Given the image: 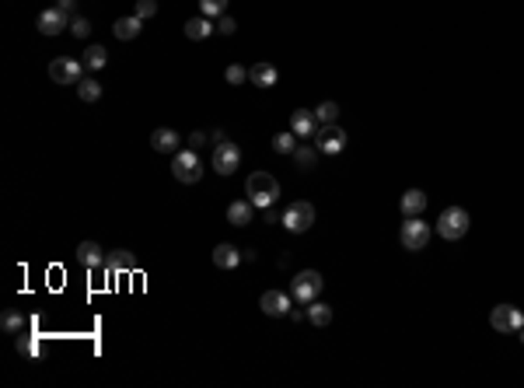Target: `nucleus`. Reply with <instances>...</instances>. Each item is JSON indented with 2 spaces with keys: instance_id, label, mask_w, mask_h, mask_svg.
Instances as JSON below:
<instances>
[{
  "instance_id": "f8f14e48",
  "label": "nucleus",
  "mask_w": 524,
  "mask_h": 388,
  "mask_svg": "<svg viewBox=\"0 0 524 388\" xmlns=\"http://www.w3.org/2000/svg\"><path fill=\"white\" fill-rule=\"evenodd\" d=\"M77 262H81L84 269H109V266H105L109 259H105V252H102L98 242H81V245H77Z\"/></svg>"
},
{
  "instance_id": "9d476101",
  "label": "nucleus",
  "mask_w": 524,
  "mask_h": 388,
  "mask_svg": "<svg viewBox=\"0 0 524 388\" xmlns=\"http://www.w3.org/2000/svg\"><path fill=\"white\" fill-rule=\"evenodd\" d=\"M315 147H319V154H339L346 147V129L336 123H322L315 129Z\"/></svg>"
},
{
  "instance_id": "20e7f679",
  "label": "nucleus",
  "mask_w": 524,
  "mask_h": 388,
  "mask_svg": "<svg viewBox=\"0 0 524 388\" xmlns=\"http://www.w3.org/2000/svg\"><path fill=\"white\" fill-rule=\"evenodd\" d=\"M399 242H402L405 252H423L430 245V224H423L419 217H405L402 231H399Z\"/></svg>"
},
{
  "instance_id": "cd10ccee",
  "label": "nucleus",
  "mask_w": 524,
  "mask_h": 388,
  "mask_svg": "<svg viewBox=\"0 0 524 388\" xmlns=\"http://www.w3.org/2000/svg\"><path fill=\"white\" fill-rule=\"evenodd\" d=\"M273 151H277V154H294V151H297V136H294V129H287V133H277V136H273Z\"/></svg>"
},
{
  "instance_id": "1a4fd4ad",
  "label": "nucleus",
  "mask_w": 524,
  "mask_h": 388,
  "mask_svg": "<svg viewBox=\"0 0 524 388\" xmlns=\"http://www.w3.org/2000/svg\"><path fill=\"white\" fill-rule=\"evenodd\" d=\"M213 168L217 175H235L242 168V151H238V144H231V140H220L217 147H213Z\"/></svg>"
},
{
  "instance_id": "4be33fe9",
  "label": "nucleus",
  "mask_w": 524,
  "mask_h": 388,
  "mask_svg": "<svg viewBox=\"0 0 524 388\" xmlns=\"http://www.w3.org/2000/svg\"><path fill=\"white\" fill-rule=\"evenodd\" d=\"M423 210H427V193H419V189L402 193V214L405 217H419Z\"/></svg>"
},
{
  "instance_id": "6ab92c4d",
  "label": "nucleus",
  "mask_w": 524,
  "mask_h": 388,
  "mask_svg": "<svg viewBox=\"0 0 524 388\" xmlns=\"http://www.w3.org/2000/svg\"><path fill=\"white\" fill-rule=\"evenodd\" d=\"M213 18H206V14H200V18H189L186 21V36L193 39V43H203V39H210L213 36Z\"/></svg>"
},
{
  "instance_id": "393cba45",
  "label": "nucleus",
  "mask_w": 524,
  "mask_h": 388,
  "mask_svg": "<svg viewBox=\"0 0 524 388\" xmlns=\"http://www.w3.org/2000/svg\"><path fill=\"white\" fill-rule=\"evenodd\" d=\"M308 322H311V325H319V329H325V325L332 322V308L322 304V301H311V304H308Z\"/></svg>"
},
{
  "instance_id": "c756f323",
  "label": "nucleus",
  "mask_w": 524,
  "mask_h": 388,
  "mask_svg": "<svg viewBox=\"0 0 524 388\" xmlns=\"http://www.w3.org/2000/svg\"><path fill=\"white\" fill-rule=\"evenodd\" d=\"M70 36H74V39H87V36H91V21L81 18V14H74V18H70Z\"/></svg>"
},
{
  "instance_id": "4468645a",
  "label": "nucleus",
  "mask_w": 524,
  "mask_h": 388,
  "mask_svg": "<svg viewBox=\"0 0 524 388\" xmlns=\"http://www.w3.org/2000/svg\"><path fill=\"white\" fill-rule=\"evenodd\" d=\"M178 140H182V136L171 126H161V129L151 133V147H154L158 154H178Z\"/></svg>"
},
{
  "instance_id": "72a5a7b5",
  "label": "nucleus",
  "mask_w": 524,
  "mask_h": 388,
  "mask_svg": "<svg viewBox=\"0 0 524 388\" xmlns=\"http://www.w3.org/2000/svg\"><path fill=\"white\" fill-rule=\"evenodd\" d=\"M158 14V0H137V18H154Z\"/></svg>"
},
{
  "instance_id": "412c9836",
  "label": "nucleus",
  "mask_w": 524,
  "mask_h": 388,
  "mask_svg": "<svg viewBox=\"0 0 524 388\" xmlns=\"http://www.w3.org/2000/svg\"><path fill=\"white\" fill-rule=\"evenodd\" d=\"M112 32H116V39L129 43V39H137V36L144 32V18H137V14H129V18H119V21L112 25Z\"/></svg>"
},
{
  "instance_id": "5701e85b",
  "label": "nucleus",
  "mask_w": 524,
  "mask_h": 388,
  "mask_svg": "<svg viewBox=\"0 0 524 388\" xmlns=\"http://www.w3.org/2000/svg\"><path fill=\"white\" fill-rule=\"evenodd\" d=\"M105 63H109L105 45H87V49H84V67H87V70H102Z\"/></svg>"
},
{
  "instance_id": "b1692460",
  "label": "nucleus",
  "mask_w": 524,
  "mask_h": 388,
  "mask_svg": "<svg viewBox=\"0 0 524 388\" xmlns=\"http://www.w3.org/2000/svg\"><path fill=\"white\" fill-rule=\"evenodd\" d=\"M0 325H4V333H14V336H21V333L28 329V318H25L21 311H4Z\"/></svg>"
},
{
  "instance_id": "f03ea898",
  "label": "nucleus",
  "mask_w": 524,
  "mask_h": 388,
  "mask_svg": "<svg viewBox=\"0 0 524 388\" xmlns=\"http://www.w3.org/2000/svg\"><path fill=\"white\" fill-rule=\"evenodd\" d=\"M469 227H472V217L465 207H447L437 220V231H441L444 242H458V238H465L469 235Z\"/></svg>"
},
{
  "instance_id": "c85d7f7f",
  "label": "nucleus",
  "mask_w": 524,
  "mask_h": 388,
  "mask_svg": "<svg viewBox=\"0 0 524 388\" xmlns=\"http://www.w3.org/2000/svg\"><path fill=\"white\" fill-rule=\"evenodd\" d=\"M224 11H228V0H200V14L206 18H224Z\"/></svg>"
},
{
  "instance_id": "7c9ffc66",
  "label": "nucleus",
  "mask_w": 524,
  "mask_h": 388,
  "mask_svg": "<svg viewBox=\"0 0 524 388\" xmlns=\"http://www.w3.org/2000/svg\"><path fill=\"white\" fill-rule=\"evenodd\" d=\"M315 116H319V123H336V116H339V105H336V102H322V105L315 109Z\"/></svg>"
},
{
  "instance_id": "dca6fc26",
  "label": "nucleus",
  "mask_w": 524,
  "mask_h": 388,
  "mask_svg": "<svg viewBox=\"0 0 524 388\" xmlns=\"http://www.w3.org/2000/svg\"><path fill=\"white\" fill-rule=\"evenodd\" d=\"M213 266H217V269H235V266H242V249L220 242V245L213 249Z\"/></svg>"
},
{
  "instance_id": "bb28decb",
  "label": "nucleus",
  "mask_w": 524,
  "mask_h": 388,
  "mask_svg": "<svg viewBox=\"0 0 524 388\" xmlns=\"http://www.w3.org/2000/svg\"><path fill=\"white\" fill-rule=\"evenodd\" d=\"M294 161H297L301 172H311L315 161H319V147H297V151H294Z\"/></svg>"
},
{
  "instance_id": "58836bf2",
  "label": "nucleus",
  "mask_w": 524,
  "mask_h": 388,
  "mask_svg": "<svg viewBox=\"0 0 524 388\" xmlns=\"http://www.w3.org/2000/svg\"><path fill=\"white\" fill-rule=\"evenodd\" d=\"M304 315H308V311H304V308H290V318H294V322H301V318H304Z\"/></svg>"
},
{
  "instance_id": "a211bd4d",
  "label": "nucleus",
  "mask_w": 524,
  "mask_h": 388,
  "mask_svg": "<svg viewBox=\"0 0 524 388\" xmlns=\"http://www.w3.org/2000/svg\"><path fill=\"white\" fill-rule=\"evenodd\" d=\"M248 81L255 87H273L280 81V74H277L273 63H255V67H248Z\"/></svg>"
},
{
  "instance_id": "aec40b11",
  "label": "nucleus",
  "mask_w": 524,
  "mask_h": 388,
  "mask_svg": "<svg viewBox=\"0 0 524 388\" xmlns=\"http://www.w3.org/2000/svg\"><path fill=\"white\" fill-rule=\"evenodd\" d=\"M252 214H255V203H252V200H235V203L228 207V224L245 227V224H252Z\"/></svg>"
},
{
  "instance_id": "e433bc0d",
  "label": "nucleus",
  "mask_w": 524,
  "mask_h": 388,
  "mask_svg": "<svg viewBox=\"0 0 524 388\" xmlns=\"http://www.w3.org/2000/svg\"><path fill=\"white\" fill-rule=\"evenodd\" d=\"M56 7H60V11H67V14L74 18V11H77V0H56Z\"/></svg>"
},
{
  "instance_id": "c9c22d12",
  "label": "nucleus",
  "mask_w": 524,
  "mask_h": 388,
  "mask_svg": "<svg viewBox=\"0 0 524 388\" xmlns=\"http://www.w3.org/2000/svg\"><path fill=\"white\" fill-rule=\"evenodd\" d=\"M283 214H277V203H273V207H266V210H262V220H266V224H277V220H280Z\"/></svg>"
},
{
  "instance_id": "423d86ee",
  "label": "nucleus",
  "mask_w": 524,
  "mask_h": 388,
  "mask_svg": "<svg viewBox=\"0 0 524 388\" xmlns=\"http://www.w3.org/2000/svg\"><path fill=\"white\" fill-rule=\"evenodd\" d=\"M171 175H175L178 182H186V185L200 182V178H203L200 154H196L193 147H189V151H178V154H175V161H171Z\"/></svg>"
},
{
  "instance_id": "ea45409f",
  "label": "nucleus",
  "mask_w": 524,
  "mask_h": 388,
  "mask_svg": "<svg viewBox=\"0 0 524 388\" xmlns=\"http://www.w3.org/2000/svg\"><path fill=\"white\" fill-rule=\"evenodd\" d=\"M521 343H524V329H521Z\"/></svg>"
},
{
  "instance_id": "2eb2a0df",
  "label": "nucleus",
  "mask_w": 524,
  "mask_h": 388,
  "mask_svg": "<svg viewBox=\"0 0 524 388\" xmlns=\"http://www.w3.org/2000/svg\"><path fill=\"white\" fill-rule=\"evenodd\" d=\"M290 294H283V291H266L262 298H259V308L266 311V315H290Z\"/></svg>"
},
{
  "instance_id": "2f4dec72",
  "label": "nucleus",
  "mask_w": 524,
  "mask_h": 388,
  "mask_svg": "<svg viewBox=\"0 0 524 388\" xmlns=\"http://www.w3.org/2000/svg\"><path fill=\"white\" fill-rule=\"evenodd\" d=\"M18 353L39 357V336H18Z\"/></svg>"
},
{
  "instance_id": "a878e982",
  "label": "nucleus",
  "mask_w": 524,
  "mask_h": 388,
  "mask_svg": "<svg viewBox=\"0 0 524 388\" xmlns=\"http://www.w3.org/2000/svg\"><path fill=\"white\" fill-rule=\"evenodd\" d=\"M77 98L87 102V105H91V102H98V98H102V85H98L95 77H81V85H77Z\"/></svg>"
},
{
  "instance_id": "7ed1b4c3",
  "label": "nucleus",
  "mask_w": 524,
  "mask_h": 388,
  "mask_svg": "<svg viewBox=\"0 0 524 388\" xmlns=\"http://www.w3.org/2000/svg\"><path fill=\"white\" fill-rule=\"evenodd\" d=\"M325 280L319 269H301L297 276H294V284H290V298L297 304H311L319 294H322Z\"/></svg>"
},
{
  "instance_id": "f704fd0d",
  "label": "nucleus",
  "mask_w": 524,
  "mask_h": 388,
  "mask_svg": "<svg viewBox=\"0 0 524 388\" xmlns=\"http://www.w3.org/2000/svg\"><path fill=\"white\" fill-rule=\"evenodd\" d=\"M217 32H220V36H235V32H238V21H235V18H228V14H224V18H220V21H217Z\"/></svg>"
},
{
  "instance_id": "f3484780",
  "label": "nucleus",
  "mask_w": 524,
  "mask_h": 388,
  "mask_svg": "<svg viewBox=\"0 0 524 388\" xmlns=\"http://www.w3.org/2000/svg\"><path fill=\"white\" fill-rule=\"evenodd\" d=\"M109 273L112 276H119V273H133L137 269V256L129 252V249H116V252H109Z\"/></svg>"
},
{
  "instance_id": "ddd939ff",
  "label": "nucleus",
  "mask_w": 524,
  "mask_h": 388,
  "mask_svg": "<svg viewBox=\"0 0 524 388\" xmlns=\"http://www.w3.org/2000/svg\"><path fill=\"white\" fill-rule=\"evenodd\" d=\"M322 126L319 123V116L315 112H308V109H297L294 116H290V129H294V136H301V140H308V136H315V129Z\"/></svg>"
},
{
  "instance_id": "f257e3e1",
  "label": "nucleus",
  "mask_w": 524,
  "mask_h": 388,
  "mask_svg": "<svg viewBox=\"0 0 524 388\" xmlns=\"http://www.w3.org/2000/svg\"><path fill=\"white\" fill-rule=\"evenodd\" d=\"M245 193H248V200H252L259 210H266V207L277 203V196H280V182H277L269 172H252L248 175V182H245Z\"/></svg>"
},
{
  "instance_id": "0eeeda50",
  "label": "nucleus",
  "mask_w": 524,
  "mask_h": 388,
  "mask_svg": "<svg viewBox=\"0 0 524 388\" xmlns=\"http://www.w3.org/2000/svg\"><path fill=\"white\" fill-rule=\"evenodd\" d=\"M489 325H493L496 333H521L524 329L521 308H514V304H496V308L489 311Z\"/></svg>"
},
{
  "instance_id": "9b49d317",
  "label": "nucleus",
  "mask_w": 524,
  "mask_h": 388,
  "mask_svg": "<svg viewBox=\"0 0 524 388\" xmlns=\"http://www.w3.org/2000/svg\"><path fill=\"white\" fill-rule=\"evenodd\" d=\"M36 28L42 36H60V32H70V14L60 11V7H46L39 18H36Z\"/></svg>"
},
{
  "instance_id": "39448f33",
  "label": "nucleus",
  "mask_w": 524,
  "mask_h": 388,
  "mask_svg": "<svg viewBox=\"0 0 524 388\" xmlns=\"http://www.w3.org/2000/svg\"><path fill=\"white\" fill-rule=\"evenodd\" d=\"M280 224L290 231V235H304V231L315 224V207H311V203H304V200H297V203H290V207L283 210Z\"/></svg>"
},
{
  "instance_id": "4c0bfd02",
  "label": "nucleus",
  "mask_w": 524,
  "mask_h": 388,
  "mask_svg": "<svg viewBox=\"0 0 524 388\" xmlns=\"http://www.w3.org/2000/svg\"><path fill=\"white\" fill-rule=\"evenodd\" d=\"M203 144H206V133H193V136H189V147H193V151L203 147Z\"/></svg>"
},
{
  "instance_id": "473e14b6",
  "label": "nucleus",
  "mask_w": 524,
  "mask_h": 388,
  "mask_svg": "<svg viewBox=\"0 0 524 388\" xmlns=\"http://www.w3.org/2000/svg\"><path fill=\"white\" fill-rule=\"evenodd\" d=\"M224 77H228V85H245V77H248V70H245L242 63H231Z\"/></svg>"
},
{
  "instance_id": "6e6552de",
  "label": "nucleus",
  "mask_w": 524,
  "mask_h": 388,
  "mask_svg": "<svg viewBox=\"0 0 524 388\" xmlns=\"http://www.w3.org/2000/svg\"><path fill=\"white\" fill-rule=\"evenodd\" d=\"M84 70H87L84 60H70V56H60V60L49 63V77H53L56 85H81Z\"/></svg>"
}]
</instances>
